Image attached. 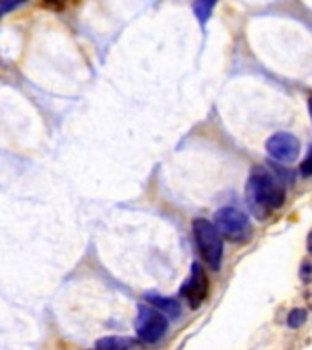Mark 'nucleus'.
<instances>
[{
	"label": "nucleus",
	"instance_id": "f257e3e1",
	"mask_svg": "<svg viewBox=\"0 0 312 350\" xmlns=\"http://www.w3.org/2000/svg\"><path fill=\"white\" fill-rule=\"evenodd\" d=\"M246 201L259 219H265L272 210L283 206L285 186L278 175L268 168L256 166L246 180Z\"/></svg>",
	"mask_w": 312,
	"mask_h": 350
},
{
	"label": "nucleus",
	"instance_id": "f03ea898",
	"mask_svg": "<svg viewBox=\"0 0 312 350\" xmlns=\"http://www.w3.org/2000/svg\"><path fill=\"white\" fill-rule=\"evenodd\" d=\"M194 230V237L199 246L201 256L205 257V261L218 270L221 267V259H223V237L221 232L213 223L207 221V219H196L192 224Z\"/></svg>",
	"mask_w": 312,
	"mask_h": 350
},
{
	"label": "nucleus",
	"instance_id": "7ed1b4c3",
	"mask_svg": "<svg viewBox=\"0 0 312 350\" xmlns=\"http://www.w3.org/2000/svg\"><path fill=\"white\" fill-rule=\"evenodd\" d=\"M168 328V319L163 310L153 308V306L139 305L135 319L137 338L144 343H155L163 338Z\"/></svg>",
	"mask_w": 312,
	"mask_h": 350
},
{
	"label": "nucleus",
	"instance_id": "20e7f679",
	"mask_svg": "<svg viewBox=\"0 0 312 350\" xmlns=\"http://www.w3.org/2000/svg\"><path fill=\"white\" fill-rule=\"evenodd\" d=\"M216 226L230 241H245L250 235V221L237 208H221L216 212Z\"/></svg>",
	"mask_w": 312,
	"mask_h": 350
},
{
	"label": "nucleus",
	"instance_id": "39448f33",
	"mask_svg": "<svg viewBox=\"0 0 312 350\" xmlns=\"http://www.w3.org/2000/svg\"><path fill=\"white\" fill-rule=\"evenodd\" d=\"M267 152L279 163H294L300 155V141L287 131H279L267 141Z\"/></svg>",
	"mask_w": 312,
	"mask_h": 350
},
{
	"label": "nucleus",
	"instance_id": "423d86ee",
	"mask_svg": "<svg viewBox=\"0 0 312 350\" xmlns=\"http://www.w3.org/2000/svg\"><path fill=\"white\" fill-rule=\"evenodd\" d=\"M208 294V279L205 270L201 268L199 262H194V267L190 270V275L185 281V284L181 286V295L190 303L192 308H197L203 301L207 299Z\"/></svg>",
	"mask_w": 312,
	"mask_h": 350
},
{
	"label": "nucleus",
	"instance_id": "0eeeda50",
	"mask_svg": "<svg viewBox=\"0 0 312 350\" xmlns=\"http://www.w3.org/2000/svg\"><path fill=\"white\" fill-rule=\"evenodd\" d=\"M146 299L150 301L153 306H157L159 310H163L166 316L179 317L181 308L177 301L170 299V297H163V295H148Z\"/></svg>",
	"mask_w": 312,
	"mask_h": 350
},
{
	"label": "nucleus",
	"instance_id": "6e6552de",
	"mask_svg": "<svg viewBox=\"0 0 312 350\" xmlns=\"http://www.w3.org/2000/svg\"><path fill=\"white\" fill-rule=\"evenodd\" d=\"M216 2H218V0H194L192 8H194V13H196L197 21H199L201 26H205L208 22V18L212 15L213 8H216Z\"/></svg>",
	"mask_w": 312,
	"mask_h": 350
},
{
	"label": "nucleus",
	"instance_id": "1a4fd4ad",
	"mask_svg": "<svg viewBox=\"0 0 312 350\" xmlns=\"http://www.w3.org/2000/svg\"><path fill=\"white\" fill-rule=\"evenodd\" d=\"M133 341L131 339H125V338H104L99 339L95 347L97 349H104V350H120V349H128V347H133Z\"/></svg>",
	"mask_w": 312,
	"mask_h": 350
},
{
	"label": "nucleus",
	"instance_id": "9d476101",
	"mask_svg": "<svg viewBox=\"0 0 312 350\" xmlns=\"http://www.w3.org/2000/svg\"><path fill=\"white\" fill-rule=\"evenodd\" d=\"M305 321H307V310H303V308H294V310L289 314L290 328H300Z\"/></svg>",
	"mask_w": 312,
	"mask_h": 350
},
{
	"label": "nucleus",
	"instance_id": "9b49d317",
	"mask_svg": "<svg viewBox=\"0 0 312 350\" xmlns=\"http://www.w3.org/2000/svg\"><path fill=\"white\" fill-rule=\"evenodd\" d=\"M26 0H0V11H2V15L5 13H10L11 10H15L16 5L24 4Z\"/></svg>",
	"mask_w": 312,
	"mask_h": 350
},
{
	"label": "nucleus",
	"instance_id": "f8f14e48",
	"mask_svg": "<svg viewBox=\"0 0 312 350\" xmlns=\"http://www.w3.org/2000/svg\"><path fill=\"white\" fill-rule=\"evenodd\" d=\"M300 170L303 177H311L312 175V148H311V152H309V155L305 157V161L301 163Z\"/></svg>",
	"mask_w": 312,
	"mask_h": 350
},
{
	"label": "nucleus",
	"instance_id": "ddd939ff",
	"mask_svg": "<svg viewBox=\"0 0 312 350\" xmlns=\"http://www.w3.org/2000/svg\"><path fill=\"white\" fill-rule=\"evenodd\" d=\"M71 0H42V4L49 10H64Z\"/></svg>",
	"mask_w": 312,
	"mask_h": 350
},
{
	"label": "nucleus",
	"instance_id": "4468645a",
	"mask_svg": "<svg viewBox=\"0 0 312 350\" xmlns=\"http://www.w3.org/2000/svg\"><path fill=\"white\" fill-rule=\"evenodd\" d=\"M309 109H311V117H312V98L309 100Z\"/></svg>",
	"mask_w": 312,
	"mask_h": 350
}]
</instances>
